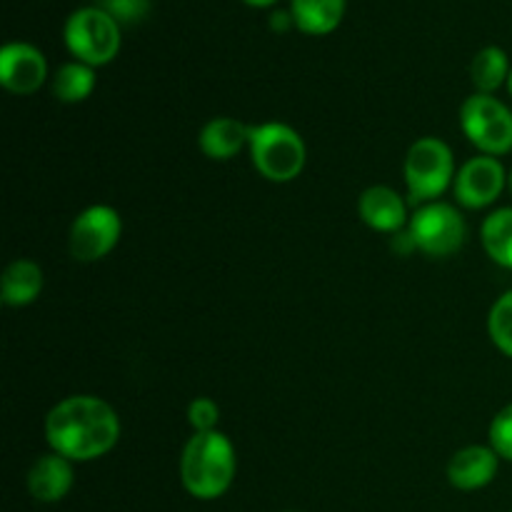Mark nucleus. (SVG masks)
Segmentation results:
<instances>
[{
	"mask_svg": "<svg viewBox=\"0 0 512 512\" xmlns=\"http://www.w3.org/2000/svg\"><path fill=\"white\" fill-rule=\"evenodd\" d=\"M45 438L53 453L73 463H88L115 448L120 438V418L103 398L70 395L45 418Z\"/></svg>",
	"mask_w": 512,
	"mask_h": 512,
	"instance_id": "obj_1",
	"label": "nucleus"
},
{
	"mask_svg": "<svg viewBox=\"0 0 512 512\" xmlns=\"http://www.w3.org/2000/svg\"><path fill=\"white\" fill-rule=\"evenodd\" d=\"M235 470V448L220 430L195 433L180 455V483L198 500H215L228 493Z\"/></svg>",
	"mask_w": 512,
	"mask_h": 512,
	"instance_id": "obj_2",
	"label": "nucleus"
},
{
	"mask_svg": "<svg viewBox=\"0 0 512 512\" xmlns=\"http://www.w3.org/2000/svg\"><path fill=\"white\" fill-rule=\"evenodd\" d=\"M250 158L255 170L270 183H290L298 178L308 160L303 138L285 123H263L250 128Z\"/></svg>",
	"mask_w": 512,
	"mask_h": 512,
	"instance_id": "obj_3",
	"label": "nucleus"
},
{
	"mask_svg": "<svg viewBox=\"0 0 512 512\" xmlns=\"http://www.w3.org/2000/svg\"><path fill=\"white\" fill-rule=\"evenodd\" d=\"M403 173L410 203H433L455 183L453 150L440 138H420L405 155Z\"/></svg>",
	"mask_w": 512,
	"mask_h": 512,
	"instance_id": "obj_4",
	"label": "nucleus"
},
{
	"mask_svg": "<svg viewBox=\"0 0 512 512\" xmlns=\"http://www.w3.org/2000/svg\"><path fill=\"white\" fill-rule=\"evenodd\" d=\"M63 38L75 60L98 68L118 55L120 23L103 8H80L65 23Z\"/></svg>",
	"mask_w": 512,
	"mask_h": 512,
	"instance_id": "obj_5",
	"label": "nucleus"
},
{
	"mask_svg": "<svg viewBox=\"0 0 512 512\" xmlns=\"http://www.w3.org/2000/svg\"><path fill=\"white\" fill-rule=\"evenodd\" d=\"M460 125L483 155L498 158L512 150V110L495 95H470L460 108Z\"/></svg>",
	"mask_w": 512,
	"mask_h": 512,
	"instance_id": "obj_6",
	"label": "nucleus"
},
{
	"mask_svg": "<svg viewBox=\"0 0 512 512\" xmlns=\"http://www.w3.org/2000/svg\"><path fill=\"white\" fill-rule=\"evenodd\" d=\"M415 248L430 258H450L458 253L468 235L465 218L450 203H425L415 210L408 223Z\"/></svg>",
	"mask_w": 512,
	"mask_h": 512,
	"instance_id": "obj_7",
	"label": "nucleus"
},
{
	"mask_svg": "<svg viewBox=\"0 0 512 512\" xmlns=\"http://www.w3.org/2000/svg\"><path fill=\"white\" fill-rule=\"evenodd\" d=\"M123 233V220L110 205H90L70 225L68 248L80 263H95L113 253Z\"/></svg>",
	"mask_w": 512,
	"mask_h": 512,
	"instance_id": "obj_8",
	"label": "nucleus"
},
{
	"mask_svg": "<svg viewBox=\"0 0 512 512\" xmlns=\"http://www.w3.org/2000/svg\"><path fill=\"white\" fill-rule=\"evenodd\" d=\"M508 185V173L503 163L493 155L470 158L455 175V198L463 208L480 210L493 205Z\"/></svg>",
	"mask_w": 512,
	"mask_h": 512,
	"instance_id": "obj_9",
	"label": "nucleus"
},
{
	"mask_svg": "<svg viewBox=\"0 0 512 512\" xmlns=\"http://www.w3.org/2000/svg\"><path fill=\"white\" fill-rule=\"evenodd\" d=\"M48 78L45 55L30 43H8L0 50V83L15 95H30Z\"/></svg>",
	"mask_w": 512,
	"mask_h": 512,
	"instance_id": "obj_10",
	"label": "nucleus"
},
{
	"mask_svg": "<svg viewBox=\"0 0 512 512\" xmlns=\"http://www.w3.org/2000/svg\"><path fill=\"white\" fill-rule=\"evenodd\" d=\"M500 468V455L490 445H468L448 463V480L455 490L473 493L488 488Z\"/></svg>",
	"mask_w": 512,
	"mask_h": 512,
	"instance_id": "obj_11",
	"label": "nucleus"
},
{
	"mask_svg": "<svg viewBox=\"0 0 512 512\" xmlns=\"http://www.w3.org/2000/svg\"><path fill=\"white\" fill-rule=\"evenodd\" d=\"M358 213L368 228L378 233H400L408 228V203L388 185H373L358 200Z\"/></svg>",
	"mask_w": 512,
	"mask_h": 512,
	"instance_id": "obj_12",
	"label": "nucleus"
},
{
	"mask_svg": "<svg viewBox=\"0 0 512 512\" xmlns=\"http://www.w3.org/2000/svg\"><path fill=\"white\" fill-rule=\"evenodd\" d=\"M73 460L58 453L40 455L28 473V490L38 503H60L73 488Z\"/></svg>",
	"mask_w": 512,
	"mask_h": 512,
	"instance_id": "obj_13",
	"label": "nucleus"
},
{
	"mask_svg": "<svg viewBox=\"0 0 512 512\" xmlns=\"http://www.w3.org/2000/svg\"><path fill=\"white\" fill-rule=\"evenodd\" d=\"M250 143V125L238 118H213L200 130L198 145L210 160H230Z\"/></svg>",
	"mask_w": 512,
	"mask_h": 512,
	"instance_id": "obj_14",
	"label": "nucleus"
},
{
	"mask_svg": "<svg viewBox=\"0 0 512 512\" xmlns=\"http://www.w3.org/2000/svg\"><path fill=\"white\" fill-rule=\"evenodd\" d=\"M43 290V270L28 258H18L5 268L0 280V298L8 308H25Z\"/></svg>",
	"mask_w": 512,
	"mask_h": 512,
	"instance_id": "obj_15",
	"label": "nucleus"
},
{
	"mask_svg": "<svg viewBox=\"0 0 512 512\" xmlns=\"http://www.w3.org/2000/svg\"><path fill=\"white\" fill-rule=\"evenodd\" d=\"M295 28L308 35H328L345 15V0H293L290 5Z\"/></svg>",
	"mask_w": 512,
	"mask_h": 512,
	"instance_id": "obj_16",
	"label": "nucleus"
},
{
	"mask_svg": "<svg viewBox=\"0 0 512 512\" xmlns=\"http://www.w3.org/2000/svg\"><path fill=\"white\" fill-rule=\"evenodd\" d=\"M480 240L493 263L512 270V208L490 213L480 228Z\"/></svg>",
	"mask_w": 512,
	"mask_h": 512,
	"instance_id": "obj_17",
	"label": "nucleus"
},
{
	"mask_svg": "<svg viewBox=\"0 0 512 512\" xmlns=\"http://www.w3.org/2000/svg\"><path fill=\"white\" fill-rule=\"evenodd\" d=\"M510 70L508 53L498 45H488V48L480 50L473 58V65H470L475 88H478V93L485 95H493L500 85H508Z\"/></svg>",
	"mask_w": 512,
	"mask_h": 512,
	"instance_id": "obj_18",
	"label": "nucleus"
},
{
	"mask_svg": "<svg viewBox=\"0 0 512 512\" xmlns=\"http://www.w3.org/2000/svg\"><path fill=\"white\" fill-rule=\"evenodd\" d=\"M95 88V70L90 65L65 63L60 65L53 78V95L60 103H83Z\"/></svg>",
	"mask_w": 512,
	"mask_h": 512,
	"instance_id": "obj_19",
	"label": "nucleus"
},
{
	"mask_svg": "<svg viewBox=\"0 0 512 512\" xmlns=\"http://www.w3.org/2000/svg\"><path fill=\"white\" fill-rule=\"evenodd\" d=\"M488 333L490 340L500 353L512 358V290L500 295L498 303L493 305L488 315Z\"/></svg>",
	"mask_w": 512,
	"mask_h": 512,
	"instance_id": "obj_20",
	"label": "nucleus"
},
{
	"mask_svg": "<svg viewBox=\"0 0 512 512\" xmlns=\"http://www.w3.org/2000/svg\"><path fill=\"white\" fill-rule=\"evenodd\" d=\"M490 448L500 455V460L512 463V403L505 405L490 423Z\"/></svg>",
	"mask_w": 512,
	"mask_h": 512,
	"instance_id": "obj_21",
	"label": "nucleus"
},
{
	"mask_svg": "<svg viewBox=\"0 0 512 512\" xmlns=\"http://www.w3.org/2000/svg\"><path fill=\"white\" fill-rule=\"evenodd\" d=\"M220 408L215 400L210 398H195L188 405V423L195 433H213L218 430Z\"/></svg>",
	"mask_w": 512,
	"mask_h": 512,
	"instance_id": "obj_22",
	"label": "nucleus"
},
{
	"mask_svg": "<svg viewBox=\"0 0 512 512\" xmlns=\"http://www.w3.org/2000/svg\"><path fill=\"white\" fill-rule=\"evenodd\" d=\"M100 8L118 23H138L150 13V0H100Z\"/></svg>",
	"mask_w": 512,
	"mask_h": 512,
	"instance_id": "obj_23",
	"label": "nucleus"
},
{
	"mask_svg": "<svg viewBox=\"0 0 512 512\" xmlns=\"http://www.w3.org/2000/svg\"><path fill=\"white\" fill-rule=\"evenodd\" d=\"M293 25L295 20L290 10H275V13L270 15V28H273L275 33H285V30H290Z\"/></svg>",
	"mask_w": 512,
	"mask_h": 512,
	"instance_id": "obj_24",
	"label": "nucleus"
},
{
	"mask_svg": "<svg viewBox=\"0 0 512 512\" xmlns=\"http://www.w3.org/2000/svg\"><path fill=\"white\" fill-rule=\"evenodd\" d=\"M248 5H253V8H268V5L278 3V0H245Z\"/></svg>",
	"mask_w": 512,
	"mask_h": 512,
	"instance_id": "obj_25",
	"label": "nucleus"
},
{
	"mask_svg": "<svg viewBox=\"0 0 512 512\" xmlns=\"http://www.w3.org/2000/svg\"><path fill=\"white\" fill-rule=\"evenodd\" d=\"M508 93L512 95V70H510V75H508Z\"/></svg>",
	"mask_w": 512,
	"mask_h": 512,
	"instance_id": "obj_26",
	"label": "nucleus"
},
{
	"mask_svg": "<svg viewBox=\"0 0 512 512\" xmlns=\"http://www.w3.org/2000/svg\"><path fill=\"white\" fill-rule=\"evenodd\" d=\"M508 188H510V195H512V170H510V175H508Z\"/></svg>",
	"mask_w": 512,
	"mask_h": 512,
	"instance_id": "obj_27",
	"label": "nucleus"
}]
</instances>
